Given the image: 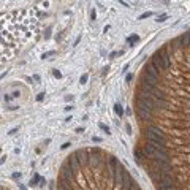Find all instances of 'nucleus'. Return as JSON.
Here are the masks:
<instances>
[{"label":"nucleus","instance_id":"obj_19","mask_svg":"<svg viewBox=\"0 0 190 190\" xmlns=\"http://www.w3.org/2000/svg\"><path fill=\"white\" fill-rule=\"evenodd\" d=\"M129 41L135 43V41H138V37H136V35H133V37H130V38H129Z\"/></svg>","mask_w":190,"mask_h":190},{"label":"nucleus","instance_id":"obj_1","mask_svg":"<svg viewBox=\"0 0 190 190\" xmlns=\"http://www.w3.org/2000/svg\"><path fill=\"white\" fill-rule=\"evenodd\" d=\"M146 136L149 139V143H152L154 146L165 144V135L162 133V130L158 127H149L146 130Z\"/></svg>","mask_w":190,"mask_h":190},{"label":"nucleus","instance_id":"obj_18","mask_svg":"<svg viewBox=\"0 0 190 190\" xmlns=\"http://www.w3.org/2000/svg\"><path fill=\"white\" fill-rule=\"evenodd\" d=\"M100 129H102L103 131H106V133H109V129H108V127L105 125V124H100Z\"/></svg>","mask_w":190,"mask_h":190},{"label":"nucleus","instance_id":"obj_6","mask_svg":"<svg viewBox=\"0 0 190 190\" xmlns=\"http://www.w3.org/2000/svg\"><path fill=\"white\" fill-rule=\"evenodd\" d=\"M158 54H160V57H162V70H166V68H170V56H168V52L165 51V49H162V51H158Z\"/></svg>","mask_w":190,"mask_h":190},{"label":"nucleus","instance_id":"obj_12","mask_svg":"<svg viewBox=\"0 0 190 190\" xmlns=\"http://www.w3.org/2000/svg\"><path fill=\"white\" fill-rule=\"evenodd\" d=\"M152 65H154L157 70H158V68H163V67H162V57H160V54H158V52L154 54V57H152Z\"/></svg>","mask_w":190,"mask_h":190},{"label":"nucleus","instance_id":"obj_20","mask_svg":"<svg viewBox=\"0 0 190 190\" xmlns=\"http://www.w3.org/2000/svg\"><path fill=\"white\" fill-rule=\"evenodd\" d=\"M86 81H87V75H83L81 76V84H86Z\"/></svg>","mask_w":190,"mask_h":190},{"label":"nucleus","instance_id":"obj_27","mask_svg":"<svg viewBox=\"0 0 190 190\" xmlns=\"http://www.w3.org/2000/svg\"><path fill=\"white\" fill-rule=\"evenodd\" d=\"M65 100H67V102H70V100H73V95H68V97H65Z\"/></svg>","mask_w":190,"mask_h":190},{"label":"nucleus","instance_id":"obj_16","mask_svg":"<svg viewBox=\"0 0 190 190\" xmlns=\"http://www.w3.org/2000/svg\"><path fill=\"white\" fill-rule=\"evenodd\" d=\"M166 18H168V14H160V16L157 18V21L158 22H163V21H166Z\"/></svg>","mask_w":190,"mask_h":190},{"label":"nucleus","instance_id":"obj_14","mask_svg":"<svg viewBox=\"0 0 190 190\" xmlns=\"http://www.w3.org/2000/svg\"><path fill=\"white\" fill-rule=\"evenodd\" d=\"M114 111H116V114H117V116H122L124 114V109H122L121 105H114Z\"/></svg>","mask_w":190,"mask_h":190},{"label":"nucleus","instance_id":"obj_17","mask_svg":"<svg viewBox=\"0 0 190 190\" xmlns=\"http://www.w3.org/2000/svg\"><path fill=\"white\" fill-rule=\"evenodd\" d=\"M54 54H56V52H54V51H49V52H44V54H43V59H48V57H49V56H54Z\"/></svg>","mask_w":190,"mask_h":190},{"label":"nucleus","instance_id":"obj_23","mask_svg":"<svg viewBox=\"0 0 190 190\" xmlns=\"http://www.w3.org/2000/svg\"><path fill=\"white\" fill-rule=\"evenodd\" d=\"M131 78H133V75H127V78H125V81H127V83H130V81H131Z\"/></svg>","mask_w":190,"mask_h":190},{"label":"nucleus","instance_id":"obj_3","mask_svg":"<svg viewBox=\"0 0 190 190\" xmlns=\"http://www.w3.org/2000/svg\"><path fill=\"white\" fill-rule=\"evenodd\" d=\"M158 185H160V189H168V187H171V185L176 184V181H174V177L171 176V174H166V176H162V179L157 182Z\"/></svg>","mask_w":190,"mask_h":190},{"label":"nucleus","instance_id":"obj_25","mask_svg":"<svg viewBox=\"0 0 190 190\" xmlns=\"http://www.w3.org/2000/svg\"><path fill=\"white\" fill-rule=\"evenodd\" d=\"M43 95H44V94H40V95L37 97V100H38V102H40V100H43Z\"/></svg>","mask_w":190,"mask_h":190},{"label":"nucleus","instance_id":"obj_15","mask_svg":"<svg viewBox=\"0 0 190 190\" xmlns=\"http://www.w3.org/2000/svg\"><path fill=\"white\" fill-rule=\"evenodd\" d=\"M150 16H152V11H147V13L141 14V16H139V19H146V18H150Z\"/></svg>","mask_w":190,"mask_h":190},{"label":"nucleus","instance_id":"obj_10","mask_svg":"<svg viewBox=\"0 0 190 190\" xmlns=\"http://www.w3.org/2000/svg\"><path fill=\"white\" fill-rule=\"evenodd\" d=\"M143 83H144V84H149V86H152V87H155L157 78H154V76H150V75H147V73H144V76H143Z\"/></svg>","mask_w":190,"mask_h":190},{"label":"nucleus","instance_id":"obj_5","mask_svg":"<svg viewBox=\"0 0 190 190\" xmlns=\"http://www.w3.org/2000/svg\"><path fill=\"white\" fill-rule=\"evenodd\" d=\"M75 155L78 157V160H79L81 166L86 165V163H89V154H87V150H76Z\"/></svg>","mask_w":190,"mask_h":190},{"label":"nucleus","instance_id":"obj_7","mask_svg":"<svg viewBox=\"0 0 190 190\" xmlns=\"http://www.w3.org/2000/svg\"><path fill=\"white\" fill-rule=\"evenodd\" d=\"M68 158H70V160L67 162V163H68L70 166H71V170H73V171H75V173H76V171H78V170L81 168V163H79L78 157H76L75 154H73V155H71V157H68Z\"/></svg>","mask_w":190,"mask_h":190},{"label":"nucleus","instance_id":"obj_13","mask_svg":"<svg viewBox=\"0 0 190 190\" xmlns=\"http://www.w3.org/2000/svg\"><path fill=\"white\" fill-rule=\"evenodd\" d=\"M138 117L141 121H146V119H150V111H146V109H139L138 108Z\"/></svg>","mask_w":190,"mask_h":190},{"label":"nucleus","instance_id":"obj_4","mask_svg":"<svg viewBox=\"0 0 190 190\" xmlns=\"http://www.w3.org/2000/svg\"><path fill=\"white\" fill-rule=\"evenodd\" d=\"M122 189H125V190H131L133 189V185H135V182L133 179L130 177V174L127 173V171H124V176H122Z\"/></svg>","mask_w":190,"mask_h":190},{"label":"nucleus","instance_id":"obj_22","mask_svg":"<svg viewBox=\"0 0 190 190\" xmlns=\"http://www.w3.org/2000/svg\"><path fill=\"white\" fill-rule=\"evenodd\" d=\"M54 76H56V78H60V71H57V70H54Z\"/></svg>","mask_w":190,"mask_h":190},{"label":"nucleus","instance_id":"obj_11","mask_svg":"<svg viewBox=\"0 0 190 190\" xmlns=\"http://www.w3.org/2000/svg\"><path fill=\"white\" fill-rule=\"evenodd\" d=\"M177 41L182 44V46H189L190 44V32H185V33H182L179 38H177Z\"/></svg>","mask_w":190,"mask_h":190},{"label":"nucleus","instance_id":"obj_8","mask_svg":"<svg viewBox=\"0 0 190 190\" xmlns=\"http://www.w3.org/2000/svg\"><path fill=\"white\" fill-rule=\"evenodd\" d=\"M62 171H64V174H62V176H64L65 177V179H71V177H73V174H75V171H73V170H71V166H70L68 163H65L64 166H62Z\"/></svg>","mask_w":190,"mask_h":190},{"label":"nucleus","instance_id":"obj_9","mask_svg":"<svg viewBox=\"0 0 190 190\" xmlns=\"http://www.w3.org/2000/svg\"><path fill=\"white\" fill-rule=\"evenodd\" d=\"M144 70H146L144 73H147V75H150V76H154V78H157V79H158V70H157L155 67H154L152 64H147L146 67H144Z\"/></svg>","mask_w":190,"mask_h":190},{"label":"nucleus","instance_id":"obj_24","mask_svg":"<svg viewBox=\"0 0 190 190\" xmlns=\"http://www.w3.org/2000/svg\"><path fill=\"white\" fill-rule=\"evenodd\" d=\"M165 190H177V189H176V185H171V187H168V189H165Z\"/></svg>","mask_w":190,"mask_h":190},{"label":"nucleus","instance_id":"obj_26","mask_svg":"<svg viewBox=\"0 0 190 190\" xmlns=\"http://www.w3.org/2000/svg\"><path fill=\"white\" fill-rule=\"evenodd\" d=\"M13 177H14V179H18V177H21V174H19V173H14Z\"/></svg>","mask_w":190,"mask_h":190},{"label":"nucleus","instance_id":"obj_2","mask_svg":"<svg viewBox=\"0 0 190 190\" xmlns=\"http://www.w3.org/2000/svg\"><path fill=\"white\" fill-rule=\"evenodd\" d=\"M138 108L139 109H146V111H152L155 108V102H152L147 97H138Z\"/></svg>","mask_w":190,"mask_h":190},{"label":"nucleus","instance_id":"obj_21","mask_svg":"<svg viewBox=\"0 0 190 190\" xmlns=\"http://www.w3.org/2000/svg\"><path fill=\"white\" fill-rule=\"evenodd\" d=\"M135 155H136V158H138V162L143 158V155H141V152H138V150H135Z\"/></svg>","mask_w":190,"mask_h":190}]
</instances>
